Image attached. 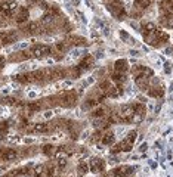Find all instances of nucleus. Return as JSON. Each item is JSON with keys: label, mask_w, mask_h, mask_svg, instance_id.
<instances>
[{"label": "nucleus", "mask_w": 173, "mask_h": 177, "mask_svg": "<svg viewBox=\"0 0 173 177\" xmlns=\"http://www.w3.org/2000/svg\"><path fill=\"white\" fill-rule=\"evenodd\" d=\"M113 80H114L116 83H121V81H124V74H121V72H116V74L113 75Z\"/></svg>", "instance_id": "412c9836"}, {"label": "nucleus", "mask_w": 173, "mask_h": 177, "mask_svg": "<svg viewBox=\"0 0 173 177\" xmlns=\"http://www.w3.org/2000/svg\"><path fill=\"white\" fill-rule=\"evenodd\" d=\"M144 111H145V106H144V105H141V103H138V105H135V106H133V112H135V114L142 115V114H144Z\"/></svg>", "instance_id": "aec40b11"}, {"label": "nucleus", "mask_w": 173, "mask_h": 177, "mask_svg": "<svg viewBox=\"0 0 173 177\" xmlns=\"http://www.w3.org/2000/svg\"><path fill=\"white\" fill-rule=\"evenodd\" d=\"M149 95L151 96H155V98L163 96V88L161 87H153V90H149Z\"/></svg>", "instance_id": "a211bd4d"}, {"label": "nucleus", "mask_w": 173, "mask_h": 177, "mask_svg": "<svg viewBox=\"0 0 173 177\" xmlns=\"http://www.w3.org/2000/svg\"><path fill=\"white\" fill-rule=\"evenodd\" d=\"M76 100H77V95L74 92H67L62 95V103L65 106H73L76 103Z\"/></svg>", "instance_id": "20e7f679"}, {"label": "nucleus", "mask_w": 173, "mask_h": 177, "mask_svg": "<svg viewBox=\"0 0 173 177\" xmlns=\"http://www.w3.org/2000/svg\"><path fill=\"white\" fill-rule=\"evenodd\" d=\"M151 3H153V0H135V6L139 8L141 10L145 9V8H148Z\"/></svg>", "instance_id": "2eb2a0df"}, {"label": "nucleus", "mask_w": 173, "mask_h": 177, "mask_svg": "<svg viewBox=\"0 0 173 177\" xmlns=\"http://www.w3.org/2000/svg\"><path fill=\"white\" fill-rule=\"evenodd\" d=\"M27 31H28V33H31V34L39 33V31H40V25H39V22H36V21L30 22L28 27H27Z\"/></svg>", "instance_id": "4468645a"}, {"label": "nucleus", "mask_w": 173, "mask_h": 177, "mask_svg": "<svg viewBox=\"0 0 173 177\" xmlns=\"http://www.w3.org/2000/svg\"><path fill=\"white\" fill-rule=\"evenodd\" d=\"M16 158V151L13 149H6L3 151V160H8V161H12Z\"/></svg>", "instance_id": "ddd939ff"}, {"label": "nucleus", "mask_w": 173, "mask_h": 177, "mask_svg": "<svg viewBox=\"0 0 173 177\" xmlns=\"http://www.w3.org/2000/svg\"><path fill=\"white\" fill-rule=\"evenodd\" d=\"M43 152H45L46 155H50V153H53V146H52V145H46L45 148H43Z\"/></svg>", "instance_id": "393cba45"}, {"label": "nucleus", "mask_w": 173, "mask_h": 177, "mask_svg": "<svg viewBox=\"0 0 173 177\" xmlns=\"http://www.w3.org/2000/svg\"><path fill=\"white\" fill-rule=\"evenodd\" d=\"M18 38V34L15 31H5L0 34V41H2V44H11L13 41H16Z\"/></svg>", "instance_id": "7ed1b4c3"}, {"label": "nucleus", "mask_w": 173, "mask_h": 177, "mask_svg": "<svg viewBox=\"0 0 173 177\" xmlns=\"http://www.w3.org/2000/svg\"><path fill=\"white\" fill-rule=\"evenodd\" d=\"M43 170H45V167H37V168H36V176L39 177V176L43 173Z\"/></svg>", "instance_id": "a878e982"}, {"label": "nucleus", "mask_w": 173, "mask_h": 177, "mask_svg": "<svg viewBox=\"0 0 173 177\" xmlns=\"http://www.w3.org/2000/svg\"><path fill=\"white\" fill-rule=\"evenodd\" d=\"M142 31H144L145 37H149L151 34H154L157 31L155 24H154V22H146V24H144V27H142Z\"/></svg>", "instance_id": "6e6552de"}, {"label": "nucleus", "mask_w": 173, "mask_h": 177, "mask_svg": "<svg viewBox=\"0 0 173 177\" xmlns=\"http://www.w3.org/2000/svg\"><path fill=\"white\" fill-rule=\"evenodd\" d=\"M136 131H130L129 133V136H127V139H126V143H129V145H133V142L136 140Z\"/></svg>", "instance_id": "6ab92c4d"}, {"label": "nucleus", "mask_w": 173, "mask_h": 177, "mask_svg": "<svg viewBox=\"0 0 173 177\" xmlns=\"http://www.w3.org/2000/svg\"><path fill=\"white\" fill-rule=\"evenodd\" d=\"M53 19V15H50V13H46L45 16H43V19H41V24H49V22Z\"/></svg>", "instance_id": "b1692460"}, {"label": "nucleus", "mask_w": 173, "mask_h": 177, "mask_svg": "<svg viewBox=\"0 0 173 177\" xmlns=\"http://www.w3.org/2000/svg\"><path fill=\"white\" fill-rule=\"evenodd\" d=\"M28 16H30V12H28L27 8H24V6L18 8V12H16V22L18 24H22L24 21L28 19Z\"/></svg>", "instance_id": "39448f33"}, {"label": "nucleus", "mask_w": 173, "mask_h": 177, "mask_svg": "<svg viewBox=\"0 0 173 177\" xmlns=\"http://www.w3.org/2000/svg\"><path fill=\"white\" fill-rule=\"evenodd\" d=\"M88 170H89V167H88V164H86V162H80V164H78V171H80L81 174L88 173Z\"/></svg>", "instance_id": "5701e85b"}, {"label": "nucleus", "mask_w": 173, "mask_h": 177, "mask_svg": "<svg viewBox=\"0 0 173 177\" xmlns=\"http://www.w3.org/2000/svg\"><path fill=\"white\" fill-rule=\"evenodd\" d=\"M110 87H111V83L110 81H104V83H101V86H99V88L102 92H108L110 90Z\"/></svg>", "instance_id": "4be33fe9"}, {"label": "nucleus", "mask_w": 173, "mask_h": 177, "mask_svg": "<svg viewBox=\"0 0 173 177\" xmlns=\"http://www.w3.org/2000/svg\"><path fill=\"white\" fill-rule=\"evenodd\" d=\"M89 167H90V170H92L93 173H98V171H102V170H104V162H102V160L93 158V160H90Z\"/></svg>", "instance_id": "0eeeda50"}, {"label": "nucleus", "mask_w": 173, "mask_h": 177, "mask_svg": "<svg viewBox=\"0 0 173 177\" xmlns=\"http://www.w3.org/2000/svg\"><path fill=\"white\" fill-rule=\"evenodd\" d=\"M49 52H50V49L48 46H34L33 50H31L33 56H36V58H43V56H46Z\"/></svg>", "instance_id": "423d86ee"}, {"label": "nucleus", "mask_w": 173, "mask_h": 177, "mask_svg": "<svg viewBox=\"0 0 173 177\" xmlns=\"http://www.w3.org/2000/svg\"><path fill=\"white\" fill-rule=\"evenodd\" d=\"M3 65H5V58L0 56V68H3Z\"/></svg>", "instance_id": "cd10ccee"}, {"label": "nucleus", "mask_w": 173, "mask_h": 177, "mask_svg": "<svg viewBox=\"0 0 173 177\" xmlns=\"http://www.w3.org/2000/svg\"><path fill=\"white\" fill-rule=\"evenodd\" d=\"M0 46H2V44H0Z\"/></svg>", "instance_id": "c85d7f7f"}, {"label": "nucleus", "mask_w": 173, "mask_h": 177, "mask_svg": "<svg viewBox=\"0 0 173 177\" xmlns=\"http://www.w3.org/2000/svg\"><path fill=\"white\" fill-rule=\"evenodd\" d=\"M49 130V125L46 123H39V124H33L30 127V131H34V133H45Z\"/></svg>", "instance_id": "9d476101"}, {"label": "nucleus", "mask_w": 173, "mask_h": 177, "mask_svg": "<svg viewBox=\"0 0 173 177\" xmlns=\"http://www.w3.org/2000/svg\"><path fill=\"white\" fill-rule=\"evenodd\" d=\"M102 143L104 145H111V143H114V134H113V133H106V134L102 137Z\"/></svg>", "instance_id": "dca6fc26"}, {"label": "nucleus", "mask_w": 173, "mask_h": 177, "mask_svg": "<svg viewBox=\"0 0 173 177\" xmlns=\"http://www.w3.org/2000/svg\"><path fill=\"white\" fill-rule=\"evenodd\" d=\"M92 63H93V58H92V56H86V58L80 62V70H88V68H90Z\"/></svg>", "instance_id": "9b49d317"}, {"label": "nucleus", "mask_w": 173, "mask_h": 177, "mask_svg": "<svg viewBox=\"0 0 173 177\" xmlns=\"http://www.w3.org/2000/svg\"><path fill=\"white\" fill-rule=\"evenodd\" d=\"M108 9L117 19H123L126 12H124V5L121 0H108Z\"/></svg>", "instance_id": "f257e3e1"}, {"label": "nucleus", "mask_w": 173, "mask_h": 177, "mask_svg": "<svg viewBox=\"0 0 173 177\" xmlns=\"http://www.w3.org/2000/svg\"><path fill=\"white\" fill-rule=\"evenodd\" d=\"M65 75V70L64 68H53L50 70V78H62Z\"/></svg>", "instance_id": "f8f14e48"}, {"label": "nucleus", "mask_w": 173, "mask_h": 177, "mask_svg": "<svg viewBox=\"0 0 173 177\" xmlns=\"http://www.w3.org/2000/svg\"><path fill=\"white\" fill-rule=\"evenodd\" d=\"M114 68H116V72L124 74V72L127 71V68H129L127 61H126V59H118V61L116 62V65H114Z\"/></svg>", "instance_id": "1a4fd4ad"}, {"label": "nucleus", "mask_w": 173, "mask_h": 177, "mask_svg": "<svg viewBox=\"0 0 173 177\" xmlns=\"http://www.w3.org/2000/svg\"><path fill=\"white\" fill-rule=\"evenodd\" d=\"M105 112H106V109L102 108V106H99V108H96L93 112H92V115H93V117H99V118H102V117L105 115Z\"/></svg>", "instance_id": "f3484780"}, {"label": "nucleus", "mask_w": 173, "mask_h": 177, "mask_svg": "<svg viewBox=\"0 0 173 177\" xmlns=\"http://www.w3.org/2000/svg\"><path fill=\"white\" fill-rule=\"evenodd\" d=\"M65 164H67V161L64 160V158H61V160H59V167H64Z\"/></svg>", "instance_id": "bb28decb"}, {"label": "nucleus", "mask_w": 173, "mask_h": 177, "mask_svg": "<svg viewBox=\"0 0 173 177\" xmlns=\"http://www.w3.org/2000/svg\"><path fill=\"white\" fill-rule=\"evenodd\" d=\"M133 115H135V112H133V106H123L121 109H120V112H118V118L121 120V121H126V123H130V121H133Z\"/></svg>", "instance_id": "f03ea898"}]
</instances>
